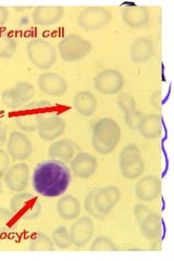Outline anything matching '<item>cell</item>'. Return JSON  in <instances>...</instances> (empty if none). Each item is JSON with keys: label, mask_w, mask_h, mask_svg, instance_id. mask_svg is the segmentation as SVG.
<instances>
[{"label": "cell", "mask_w": 174, "mask_h": 261, "mask_svg": "<svg viewBox=\"0 0 174 261\" xmlns=\"http://www.w3.org/2000/svg\"><path fill=\"white\" fill-rule=\"evenodd\" d=\"M71 181L72 173L67 163L52 158L39 162L32 175L33 190L47 198L61 197Z\"/></svg>", "instance_id": "obj_1"}, {"label": "cell", "mask_w": 174, "mask_h": 261, "mask_svg": "<svg viewBox=\"0 0 174 261\" xmlns=\"http://www.w3.org/2000/svg\"><path fill=\"white\" fill-rule=\"evenodd\" d=\"M121 141V127L111 118H102L92 127V146L99 154H110Z\"/></svg>", "instance_id": "obj_2"}, {"label": "cell", "mask_w": 174, "mask_h": 261, "mask_svg": "<svg viewBox=\"0 0 174 261\" xmlns=\"http://www.w3.org/2000/svg\"><path fill=\"white\" fill-rule=\"evenodd\" d=\"M27 55L30 62L39 70L52 69L57 62L55 46L45 38H33L27 45Z\"/></svg>", "instance_id": "obj_3"}, {"label": "cell", "mask_w": 174, "mask_h": 261, "mask_svg": "<svg viewBox=\"0 0 174 261\" xmlns=\"http://www.w3.org/2000/svg\"><path fill=\"white\" fill-rule=\"evenodd\" d=\"M57 48L62 61L74 63L86 58L92 53L93 45L88 39L78 34H69L58 43Z\"/></svg>", "instance_id": "obj_4"}, {"label": "cell", "mask_w": 174, "mask_h": 261, "mask_svg": "<svg viewBox=\"0 0 174 261\" xmlns=\"http://www.w3.org/2000/svg\"><path fill=\"white\" fill-rule=\"evenodd\" d=\"M9 209L18 220L33 221L40 216L43 207L36 195L23 191L16 193L11 198Z\"/></svg>", "instance_id": "obj_5"}, {"label": "cell", "mask_w": 174, "mask_h": 261, "mask_svg": "<svg viewBox=\"0 0 174 261\" xmlns=\"http://www.w3.org/2000/svg\"><path fill=\"white\" fill-rule=\"evenodd\" d=\"M120 173L127 179H137L145 170V161L136 144L123 147L119 156Z\"/></svg>", "instance_id": "obj_6"}, {"label": "cell", "mask_w": 174, "mask_h": 261, "mask_svg": "<svg viewBox=\"0 0 174 261\" xmlns=\"http://www.w3.org/2000/svg\"><path fill=\"white\" fill-rule=\"evenodd\" d=\"M112 20L111 12L104 7H87L78 16V25L84 31H99Z\"/></svg>", "instance_id": "obj_7"}, {"label": "cell", "mask_w": 174, "mask_h": 261, "mask_svg": "<svg viewBox=\"0 0 174 261\" xmlns=\"http://www.w3.org/2000/svg\"><path fill=\"white\" fill-rule=\"evenodd\" d=\"M126 80L122 73L114 69L102 70L94 79L96 91L106 96L117 95L122 92Z\"/></svg>", "instance_id": "obj_8"}, {"label": "cell", "mask_w": 174, "mask_h": 261, "mask_svg": "<svg viewBox=\"0 0 174 261\" xmlns=\"http://www.w3.org/2000/svg\"><path fill=\"white\" fill-rule=\"evenodd\" d=\"M7 152L15 161L24 162L33 152V144L27 133L21 130H12L7 140Z\"/></svg>", "instance_id": "obj_9"}, {"label": "cell", "mask_w": 174, "mask_h": 261, "mask_svg": "<svg viewBox=\"0 0 174 261\" xmlns=\"http://www.w3.org/2000/svg\"><path fill=\"white\" fill-rule=\"evenodd\" d=\"M4 181L9 191L20 193L27 190L30 181V168L24 162L14 163L4 176Z\"/></svg>", "instance_id": "obj_10"}, {"label": "cell", "mask_w": 174, "mask_h": 261, "mask_svg": "<svg viewBox=\"0 0 174 261\" xmlns=\"http://www.w3.org/2000/svg\"><path fill=\"white\" fill-rule=\"evenodd\" d=\"M39 91L45 95L61 97L68 91V82L56 72H43L37 79Z\"/></svg>", "instance_id": "obj_11"}, {"label": "cell", "mask_w": 174, "mask_h": 261, "mask_svg": "<svg viewBox=\"0 0 174 261\" xmlns=\"http://www.w3.org/2000/svg\"><path fill=\"white\" fill-rule=\"evenodd\" d=\"M67 123L58 114L45 116L39 122L37 132L39 137L45 142H55L63 135L65 132Z\"/></svg>", "instance_id": "obj_12"}, {"label": "cell", "mask_w": 174, "mask_h": 261, "mask_svg": "<svg viewBox=\"0 0 174 261\" xmlns=\"http://www.w3.org/2000/svg\"><path fill=\"white\" fill-rule=\"evenodd\" d=\"M70 238L72 246L77 248H83L92 240L94 235V222L93 219L87 216L79 218L71 225Z\"/></svg>", "instance_id": "obj_13"}, {"label": "cell", "mask_w": 174, "mask_h": 261, "mask_svg": "<svg viewBox=\"0 0 174 261\" xmlns=\"http://www.w3.org/2000/svg\"><path fill=\"white\" fill-rule=\"evenodd\" d=\"M98 169V161L94 154L81 151L77 153L70 162L71 173L79 178L92 177Z\"/></svg>", "instance_id": "obj_14"}, {"label": "cell", "mask_w": 174, "mask_h": 261, "mask_svg": "<svg viewBox=\"0 0 174 261\" xmlns=\"http://www.w3.org/2000/svg\"><path fill=\"white\" fill-rule=\"evenodd\" d=\"M121 199V191L117 186H106L96 189L94 202L97 210L101 214L108 216L112 211V209L118 205Z\"/></svg>", "instance_id": "obj_15"}, {"label": "cell", "mask_w": 174, "mask_h": 261, "mask_svg": "<svg viewBox=\"0 0 174 261\" xmlns=\"http://www.w3.org/2000/svg\"><path fill=\"white\" fill-rule=\"evenodd\" d=\"M122 21L131 29H144L151 24V13L145 6L129 5L121 12Z\"/></svg>", "instance_id": "obj_16"}, {"label": "cell", "mask_w": 174, "mask_h": 261, "mask_svg": "<svg viewBox=\"0 0 174 261\" xmlns=\"http://www.w3.org/2000/svg\"><path fill=\"white\" fill-rule=\"evenodd\" d=\"M162 190L160 178L156 175H146L135 185L136 198L142 202H153L159 197Z\"/></svg>", "instance_id": "obj_17"}, {"label": "cell", "mask_w": 174, "mask_h": 261, "mask_svg": "<svg viewBox=\"0 0 174 261\" xmlns=\"http://www.w3.org/2000/svg\"><path fill=\"white\" fill-rule=\"evenodd\" d=\"M64 15V8L60 6H38L32 13V21L37 27H53L59 23Z\"/></svg>", "instance_id": "obj_18"}, {"label": "cell", "mask_w": 174, "mask_h": 261, "mask_svg": "<svg viewBox=\"0 0 174 261\" xmlns=\"http://www.w3.org/2000/svg\"><path fill=\"white\" fill-rule=\"evenodd\" d=\"M155 55L154 43L148 37H138L132 44L130 57L135 64H144L151 60Z\"/></svg>", "instance_id": "obj_19"}, {"label": "cell", "mask_w": 174, "mask_h": 261, "mask_svg": "<svg viewBox=\"0 0 174 261\" xmlns=\"http://www.w3.org/2000/svg\"><path fill=\"white\" fill-rule=\"evenodd\" d=\"M137 132L147 140H156L162 133V119L158 113L143 116L137 126Z\"/></svg>", "instance_id": "obj_20"}, {"label": "cell", "mask_w": 174, "mask_h": 261, "mask_svg": "<svg viewBox=\"0 0 174 261\" xmlns=\"http://www.w3.org/2000/svg\"><path fill=\"white\" fill-rule=\"evenodd\" d=\"M77 146L69 138H62L52 143L48 148V156L52 159L60 160L64 163L71 162L76 156Z\"/></svg>", "instance_id": "obj_21"}, {"label": "cell", "mask_w": 174, "mask_h": 261, "mask_svg": "<svg viewBox=\"0 0 174 261\" xmlns=\"http://www.w3.org/2000/svg\"><path fill=\"white\" fill-rule=\"evenodd\" d=\"M73 107L82 117H93L98 108L97 98L88 91L79 92L73 98Z\"/></svg>", "instance_id": "obj_22"}, {"label": "cell", "mask_w": 174, "mask_h": 261, "mask_svg": "<svg viewBox=\"0 0 174 261\" xmlns=\"http://www.w3.org/2000/svg\"><path fill=\"white\" fill-rule=\"evenodd\" d=\"M81 203L77 197L72 195H62L57 201V212L59 217L65 221L76 220L81 215Z\"/></svg>", "instance_id": "obj_23"}, {"label": "cell", "mask_w": 174, "mask_h": 261, "mask_svg": "<svg viewBox=\"0 0 174 261\" xmlns=\"http://www.w3.org/2000/svg\"><path fill=\"white\" fill-rule=\"evenodd\" d=\"M138 225L140 233L146 240L155 241L160 239L162 233V220L158 214L153 211L142 222L138 223Z\"/></svg>", "instance_id": "obj_24"}, {"label": "cell", "mask_w": 174, "mask_h": 261, "mask_svg": "<svg viewBox=\"0 0 174 261\" xmlns=\"http://www.w3.org/2000/svg\"><path fill=\"white\" fill-rule=\"evenodd\" d=\"M45 116H37L35 113H32L26 110H22V112L18 116L14 117L15 125L21 132L23 133H33L37 130L39 122L41 121Z\"/></svg>", "instance_id": "obj_25"}, {"label": "cell", "mask_w": 174, "mask_h": 261, "mask_svg": "<svg viewBox=\"0 0 174 261\" xmlns=\"http://www.w3.org/2000/svg\"><path fill=\"white\" fill-rule=\"evenodd\" d=\"M30 251H54L55 245L51 236L44 232H37L31 239L29 244Z\"/></svg>", "instance_id": "obj_26"}, {"label": "cell", "mask_w": 174, "mask_h": 261, "mask_svg": "<svg viewBox=\"0 0 174 261\" xmlns=\"http://www.w3.org/2000/svg\"><path fill=\"white\" fill-rule=\"evenodd\" d=\"M16 40L6 33H0V59H10L15 55Z\"/></svg>", "instance_id": "obj_27"}, {"label": "cell", "mask_w": 174, "mask_h": 261, "mask_svg": "<svg viewBox=\"0 0 174 261\" xmlns=\"http://www.w3.org/2000/svg\"><path fill=\"white\" fill-rule=\"evenodd\" d=\"M16 217L13 212L5 207H0V234H9L16 226Z\"/></svg>", "instance_id": "obj_28"}, {"label": "cell", "mask_w": 174, "mask_h": 261, "mask_svg": "<svg viewBox=\"0 0 174 261\" xmlns=\"http://www.w3.org/2000/svg\"><path fill=\"white\" fill-rule=\"evenodd\" d=\"M52 240H53V243L55 246L60 248V249H67L70 246H72L69 230L63 225L58 226L55 228L53 232Z\"/></svg>", "instance_id": "obj_29"}, {"label": "cell", "mask_w": 174, "mask_h": 261, "mask_svg": "<svg viewBox=\"0 0 174 261\" xmlns=\"http://www.w3.org/2000/svg\"><path fill=\"white\" fill-rule=\"evenodd\" d=\"M2 101L7 108L11 110H19L24 107V105L21 101L18 94H16L14 87L5 89L2 93Z\"/></svg>", "instance_id": "obj_30"}, {"label": "cell", "mask_w": 174, "mask_h": 261, "mask_svg": "<svg viewBox=\"0 0 174 261\" xmlns=\"http://www.w3.org/2000/svg\"><path fill=\"white\" fill-rule=\"evenodd\" d=\"M14 89L24 106L29 103L35 96V87L29 82H18L14 85Z\"/></svg>", "instance_id": "obj_31"}, {"label": "cell", "mask_w": 174, "mask_h": 261, "mask_svg": "<svg viewBox=\"0 0 174 261\" xmlns=\"http://www.w3.org/2000/svg\"><path fill=\"white\" fill-rule=\"evenodd\" d=\"M90 251H118L119 248L114 242L107 238V236H98L96 238L89 247Z\"/></svg>", "instance_id": "obj_32"}, {"label": "cell", "mask_w": 174, "mask_h": 261, "mask_svg": "<svg viewBox=\"0 0 174 261\" xmlns=\"http://www.w3.org/2000/svg\"><path fill=\"white\" fill-rule=\"evenodd\" d=\"M95 192H96V189H93L90 190L87 195L85 196V199H84V209L85 211L87 212V214L96 219V220H104L107 216L101 214L99 212L95 206V202H94V196H95Z\"/></svg>", "instance_id": "obj_33"}, {"label": "cell", "mask_w": 174, "mask_h": 261, "mask_svg": "<svg viewBox=\"0 0 174 261\" xmlns=\"http://www.w3.org/2000/svg\"><path fill=\"white\" fill-rule=\"evenodd\" d=\"M53 107V103L48 100H38L29 102L23 107V110L35 113L37 116H46V113Z\"/></svg>", "instance_id": "obj_34"}, {"label": "cell", "mask_w": 174, "mask_h": 261, "mask_svg": "<svg viewBox=\"0 0 174 261\" xmlns=\"http://www.w3.org/2000/svg\"><path fill=\"white\" fill-rule=\"evenodd\" d=\"M118 107L123 111V113H128L130 111L136 110V101L134 97L129 93L121 92L117 98Z\"/></svg>", "instance_id": "obj_35"}, {"label": "cell", "mask_w": 174, "mask_h": 261, "mask_svg": "<svg viewBox=\"0 0 174 261\" xmlns=\"http://www.w3.org/2000/svg\"><path fill=\"white\" fill-rule=\"evenodd\" d=\"M143 116V112H140L138 110H133L128 113H124V121H126V124L129 128L136 130Z\"/></svg>", "instance_id": "obj_36"}, {"label": "cell", "mask_w": 174, "mask_h": 261, "mask_svg": "<svg viewBox=\"0 0 174 261\" xmlns=\"http://www.w3.org/2000/svg\"><path fill=\"white\" fill-rule=\"evenodd\" d=\"M133 212H134V217H135L136 222L140 223L148 215L152 214L153 210L148 206H146L144 202H138L134 206Z\"/></svg>", "instance_id": "obj_37"}, {"label": "cell", "mask_w": 174, "mask_h": 261, "mask_svg": "<svg viewBox=\"0 0 174 261\" xmlns=\"http://www.w3.org/2000/svg\"><path fill=\"white\" fill-rule=\"evenodd\" d=\"M10 162H11V158L9 154H8L7 150L0 148V179L5 176L7 171L9 170Z\"/></svg>", "instance_id": "obj_38"}, {"label": "cell", "mask_w": 174, "mask_h": 261, "mask_svg": "<svg viewBox=\"0 0 174 261\" xmlns=\"http://www.w3.org/2000/svg\"><path fill=\"white\" fill-rule=\"evenodd\" d=\"M149 102H151L152 107L156 110H160L161 109V105H162V95L161 92H154L151 97H149Z\"/></svg>", "instance_id": "obj_39"}, {"label": "cell", "mask_w": 174, "mask_h": 261, "mask_svg": "<svg viewBox=\"0 0 174 261\" xmlns=\"http://www.w3.org/2000/svg\"><path fill=\"white\" fill-rule=\"evenodd\" d=\"M8 140V127L4 121L0 120V147H3Z\"/></svg>", "instance_id": "obj_40"}, {"label": "cell", "mask_w": 174, "mask_h": 261, "mask_svg": "<svg viewBox=\"0 0 174 261\" xmlns=\"http://www.w3.org/2000/svg\"><path fill=\"white\" fill-rule=\"evenodd\" d=\"M9 16H10L9 10H8L6 7L0 6V28L4 27L5 24L9 21Z\"/></svg>", "instance_id": "obj_41"}, {"label": "cell", "mask_w": 174, "mask_h": 261, "mask_svg": "<svg viewBox=\"0 0 174 261\" xmlns=\"http://www.w3.org/2000/svg\"><path fill=\"white\" fill-rule=\"evenodd\" d=\"M161 242L158 240H155V242L151 245V247H149V250L152 251H161Z\"/></svg>", "instance_id": "obj_42"}, {"label": "cell", "mask_w": 174, "mask_h": 261, "mask_svg": "<svg viewBox=\"0 0 174 261\" xmlns=\"http://www.w3.org/2000/svg\"><path fill=\"white\" fill-rule=\"evenodd\" d=\"M32 7H14L15 11H24V10H28V9H31Z\"/></svg>", "instance_id": "obj_43"}, {"label": "cell", "mask_w": 174, "mask_h": 261, "mask_svg": "<svg viewBox=\"0 0 174 261\" xmlns=\"http://www.w3.org/2000/svg\"><path fill=\"white\" fill-rule=\"evenodd\" d=\"M127 250H129V251H133V250L139 251V250H143V249H142V248H129V249H127Z\"/></svg>", "instance_id": "obj_44"}, {"label": "cell", "mask_w": 174, "mask_h": 261, "mask_svg": "<svg viewBox=\"0 0 174 261\" xmlns=\"http://www.w3.org/2000/svg\"><path fill=\"white\" fill-rule=\"evenodd\" d=\"M2 191H3V183L0 181V193H2Z\"/></svg>", "instance_id": "obj_45"}]
</instances>
